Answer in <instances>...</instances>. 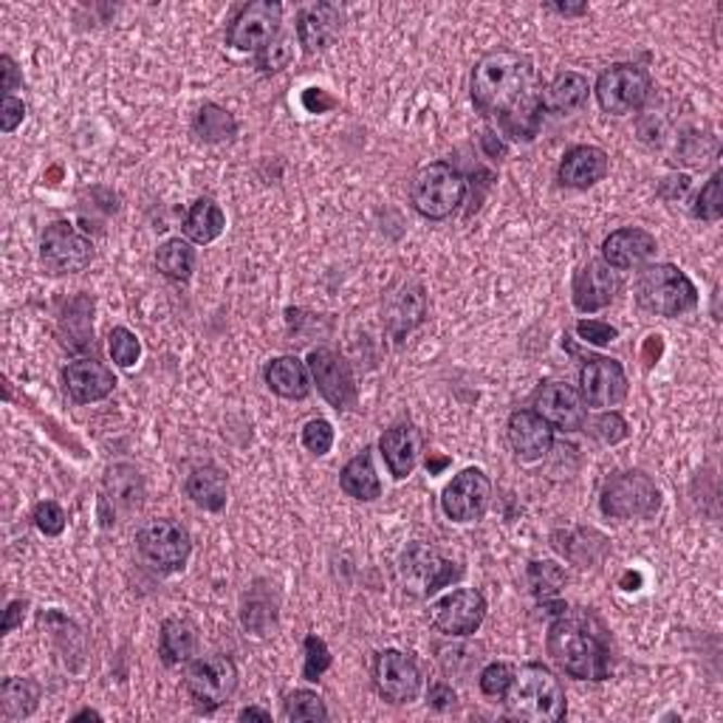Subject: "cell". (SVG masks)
Returning <instances> with one entry per match:
<instances>
[{"label":"cell","instance_id":"1","mask_svg":"<svg viewBox=\"0 0 723 723\" xmlns=\"http://www.w3.org/2000/svg\"><path fill=\"white\" fill-rule=\"evenodd\" d=\"M472 102L483 116L497 122L515 142H532L543 125V83L534 63L518 51L497 49L483 54L472 68Z\"/></svg>","mask_w":723,"mask_h":723},{"label":"cell","instance_id":"2","mask_svg":"<svg viewBox=\"0 0 723 723\" xmlns=\"http://www.w3.org/2000/svg\"><path fill=\"white\" fill-rule=\"evenodd\" d=\"M546 647L554 664L571 678L605 681L610 675L608 645L582 617L560 613V619L548 627Z\"/></svg>","mask_w":723,"mask_h":723},{"label":"cell","instance_id":"3","mask_svg":"<svg viewBox=\"0 0 723 723\" xmlns=\"http://www.w3.org/2000/svg\"><path fill=\"white\" fill-rule=\"evenodd\" d=\"M504 703L511 718L529 723H557L566 718L568 701L560 678L543 664H523L515 670Z\"/></svg>","mask_w":723,"mask_h":723},{"label":"cell","instance_id":"4","mask_svg":"<svg viewBox=\"0 0 723 723\" xmlns=\"http://www.w3.org/2000/svg\"><path fill=\"white\" fill-rule=\"evenodd\" d=\"M636 300L645 312L659 314V317H678L698 305V291L678 266L656 263L638 275Z\"/></svg>","mask_w":723,"mask_h":723},{"label":"cell","instance_id":"5","mask_svg":"<svg viewBox=\"0 0 723 723\" xmlns=\"http://www.w3.org/2000/svg\"><path fill=\"white\" fill-rule=\"evenodd\" d=\"M467 178L447 162H433L421 167L413 178L410 201L416 213L430 220H444L464 204Z\"/></svg>","mask_w":723,"mask_h":723},{"label":"cell","instance_id":"6","mask_svg":"<svg viewBox=\"0 0 723 723\" xmlns=\"http://www.w3.org/2000/svg\"><path fill=\"white\" fill-rule=\"evenodd\" d=\"M602 515L613 520H633V518H652L661 506L659 486L645 475V472H617L608 478L599 497Z\"/></svg>","mask_w":723,"mask_h":723},{"label":"cell","instance_id":"7","mask_svg":"<svg viewBox=\"0 0 723 723\" xmlns=\"http://www.w3.org/2000/svg\"><path fill=\"white\" fill-rule=\"evenodd\" d=\"M185 687L199 712H215L238 689V667L227 656H201L187 667Z\"/></svg>","mask_w":723,"mask_h":723},{"label":"cell","instance_id":"8","mask_svg":"<svg viewBox=\"0 0 723 723\" xmlns=\"http://www.w3.org/2000/svg\"><path fill=\"white\" fill-rule=\"evenodd\" d=\"M650 74L633 63L610 65L596 79V100L605 114L613 116L636 114L638 107H645V102L650 100Z\"/></svg>","mask_w":723,"mask_h":723},{"label":"cell","instance_id":"9","mask_svg":"<svg viewBox=\"0 0 723 723\" xmlns=\"http://www.w3.org/2000/svg\"><path fill=\"white\" fill-rule=\"evenodd\" d=\"M283 29V7L277 0H255L232 17L227 43L238 51H257L271 46Z\"/></svg>","mask_w":723,"mask_h":723},{"label":"cell","instance_id":"10","mask_svg":"<svg viewBox=\"0 0 723 723\" xmlns=\"http://www.w3.org/2000/svg\"><path fill=\"white\" fill-rule=\"evenodd\" d=\"M136 546H139L144 560L153 568H158V571H164V574L181 571L192 551L190 534L176 520H153L144 529H139Z\"/></svg>","mask_w":723,"mask_h":723},{"label":"cell","instance_id":"11","mask_svg":"<svg viewBox=\"0 0 723 723\" xmlns=\"http://www.w3.org/2000/svg\"><path fill=\"white\" fill-rule=\"evenodd\" d=\"M93 261V246L68 220L49 224L40 238V263L49 275H77Z\"/></svg>","mask_w":723,"mask_h":723},{"label":"cell","instance_id":"12","mask_svg":"<svg viewBox=\"0 0 723 723\" xmlns=\"http://www.w3.org/2000/svg\"><path fill=\"white\" fill-rule=\"evenodd\" d=\"M464 571L455 568V562L444 560L435 548L424 546V543H413L405 554H402V580H405V591L416 596H430L458 580Z\"/></svg>","mask_w":723,"mask_h":723},{"label":"cell","instance_id":"13","mask_svg":"<svg viewBox=\"0 0 723 723\" xmlns=\"http://www.w3.org/2000/svg\"><path fill=\"white\" fill-rule=\"evenodd\" d=\"M492 497L490 478L483 475V469L469 467L461 475H455L447 483V490L441 495V509L455 523H472L486 511Z\"/></svg>","mask_w":723,"mask_h":723},{"label":"cell","instance_id":"14","mask_svg":"<svg viewBox=\"0 0 723 723\" xmlns=\"http://www.w3.org/2000/svg\"><path fill=\"white\" fill-rule=\"evenodd\" d=\"M308 370H312V379L319 388V393L337 410H347V407L356 405L354 370L345 362V356H340L331 347H317L308 356Z\"/></svg>","mask_w":723,"mask_h":723},{"label":"cell","instance_id":"15","mask_svg":"<svg viewBox=\"0 0 723 723\" xmlns=\"http://www.w3.org/2000/svg\"><path fill=\"white\" fill-rule=\"evenodd\" d=\"M433 624L447 636H469L486 619V599L475 588H458L453 594H444L439 602L430 608Z\"/></svg>","mask_w":723,"mask_h":723},{"label":"cell","instance_id":"16","mask_svg":"<svg viewBox=\"0 0 723 723\" xmlns=\"http://www.w3.org/2000/svg\"><path fill=\"white\" fill-rule=\"evenodd\" d=\"M580 396L591 407H613L627 396V377L622 365L608 356H591L580 370Z\"/></svg>","mask_w":723,"mask_h":723},{"label":"cell","instance_id":"17","mask_svg":"<svg viewBox=\"0 0 723 723\" xmlns=\"http://www.w3.org/2000/svg\"><path fill=\"white\" fill-rule=\"evenodd\" d=\"M534 407H537V416L551 424V430H562V433H574L585 424L588 419V410H585V398L580 396L576 388L566 382H548L540 388L537 398H534Z\"/></svg>","mask_w":723,"mask_h":723},{"label":"cell","instance_id":"18","mask_svg":"<svg viewBox=\"0 0 723 723\" xmlns=\"http://www.w3.org/2000/svg\"><path fill=\"white\" fill-rule=\"evenodd\" d=\"M373 678L382 698L391 703H407L421 693V673L410 656L398 650H384L377 656Z\"/></svg>","mask_w":723,"mask_h":723},{"label":"cell","instance_id":"19","mask_svg":"<svg viewBox=\"0 0 723 723\" xmlns=\"http://www.w3.org/2000/svg\"><path fill=\"white\" fill-rule=\"evenodd\" d=\"M571 291H574V305L580 312H602L617 297V269H610L605 261H588L574 275V289Z\"/></svg>","mask_w":723,"mask_h":723},{"label":"cell","instance_id":"20","mask_svg":"<svg viewBox=\"0 0 723 723\" xmlns=\"http://www.w3.org/2000/svg\"><path fill=\"white\" fill-rule=\"evenodd\" d=\"M605 263L610 269L627 271L645 266L652 255H656V238L647 229L638 227H624L610 232L602 243Z\"/></svg>","mask_w":723,"mask_h":723},{"label":"cell","instance_id":"21","mask_svg":"<svg viewBox=\"0 0 723 723\" xmlns=\"http://www.w3.org/2000/svg\"><path fill=\"white\" fill-rule=\"evenodd\" d=\"M342 9L333 3H312L297 15V40L305 54H319L340 37Z\"/></svg>","mask_w":723,"mask_h":723},{"label":"cell","instance_id":"22","mask_svg":"<svg viewBox=\"0 0 723 723\" xmlns=\"http://www.w3.org/2000/svg\"><path fill=\"white\" fill-rule=\"evenodd\" d=\"M63 382L68 396L77 402V405H91V402H100V398L111 396L116 388L114 373L97 359H77L72 362L68 368L63 370Z\"/></svg>","mask_w":723,"mask_h":723},{"label":"cell","instance_id":"23","mask_svg":"<svg viewBox=\"0 0 723 723\" xmlns=\"http://www.w3.org/2000/svg\"><path fill=\"white\" fill-rule=\"evenodd\" d=\"M509 441L511 449L518 453V458H523V461H540V458L551 449L554 430L551 424L534 410H518L511 413L509 419Z\"/></svg>","mask_w":723,"mask_h":723},{"label":"cell","instance_id":"24","mask_svg":"<svg viewBox=\"0 0 723 723\" xmlns=\"http://www.w3.org/2000/svg\"><path fill=\"white\" fill-rule=\"evenodd\" d=\"M144 478L134 464H114L105 472L102 483V504L114 509V515H130L142 506Z\"/></svg>","mask_w":723,"mask_h":723},{"label":"cell","instance_id":"25","mask_svg":"<svg viewBox=\"0 0 723 723\" xmlns=\"http://www.w3.org/2000/svg\"><path fill=\"white\" fill-rule=\"evenodd\" d=\"M605 176H608V153L602 148H594V144L571 148L560 162V181L566 187H574V190L594 187Z\"/></svg>","mask_w":723,"mask_h":723},{"label":"cell","instance_id":"26","mask_svg":"<svg viewBox=\"0 0 723 723\" xmlns=\"http://www.w3.org/2000/svg\"><path fill=\"white\" fill-rule=\"evenodd\" d=\"M379 449H382L391 475L402 481V478L410 475L416 469V461H419L421 433L413 424H396L382 435Z\"/></svg>","mask_w":723,"mask_h":723},{"label":"cell","instance_id":"27","mask_svg":"<svg viewBox=\"0 0 723 723\" xmlns=\"http://www.w3.org/2000/svg\"><path fill=\"white\" fill-rule=\"evenodd\" d=\"M266 384L277 396L300 402L312 393V370L297 356H277L266 365Z\"/></svg>","mask_w":723,"mask_h":723},{"label":"cell","instance_id":"28","mask_svg":"<svg viewBox=\"0 0 723 723\" xmlns=\"http://www.w3.org/2000/svg\"><path fill=\"white\" fill-rule=\"evenodd\" d=\"M591 86L588 79L576 72H562L551 79V86L543 91V107L551 114H574L588 102Z\"/></svg>","mask_w":723,"mask_h":723},{"label":"cell","instance_id":"29","mask_svg":"<svg viewBox=\"0 0 723 723\" xmlns=\"http://www.w3.org/2000/svg\"><path fill=\"white\" fill-rule=\"evenodd\" d=\"M340 486L345 495L356 497V500H365V504H370V500H377V497L382 495V481H379L370 453L356 455L354 461L345 464L340 475Z\"/></svg>","mask_w":723,"mask_h":723},{"label":"cell","instance_id":"30","mask_svg":"<svg viewBox=\"0 0 723 723\" xmlns=\"http://www.w3.org/2000/svg\"><path fill=\"white\" fill-rule=\"evenodd\" d=\"M187 495L204 511H220L227 506V478L215 467H201L187 478Z\"/></svg>","mask_w":723,"mask_h":723},{"label":"cell","instance_id":"31","mask_svg":"<svg viewBox=\"0 0 723 723\" xmlns=\"http://www.w3.org/2000/svg\"><path fill=\"white\" fill-rule=\"evenodd\" d=\"M199 645V633L187 619H167L162 624V638H158V652L164 664H185L192 659Z\"/></svg>","mask_w":723,"mask_h":723},{"label":"cell","instance_id":"32","mask_svg":"<svg viewBox=\"0 0 723 723\" xmlns=\"http://www.w3.org/2000/svg\"><path fill=\"white\" fill-rule=\"evenodd\" d=\"M40 701V687L29 678H7L0 684V718L23 721L29 718Z\"/></svg>","mask_w":723,"mask_h":723},{"label":"cell","instance_id":"33","mask_svg":"<svg viewBox=\"0 0 723 723\" xmlns=\"http://www.w3.org/2000/svg\"><path fill=\"white\" fill-rule=\"evenodd\" d=\"M227 227V215L220 213V206L210 199H201L192 204V210L185 218V234L190 243H213Z\"/></svg>","mask_w":723,"mask_h":723},{"label":"cell","instance_id":"34","mask_svg":"<svg viewBox=\"0 0 723 723\" xmlns=\"http://www.w3.org/2000/svg\"><path fill=\"white\" fill-rule=\"evenodd\" d=\"M424 319V291L421 286H405V291H398L391 303V312H388V326L396 337H402L405 331H413Z\"/></svg>","mask_w":723,"mask_h":723},{"label":"cell","instance_id":"35","mask_svg":"<svg viewBox=\"0 0 723 723\" xmlns=\"http://www.w3.org/2000/svg\"><path fill=\"white\" fill-rule=\"evenodd\" d=\"M192 134L199 136L201 142L206 144H220V142H229L234 134H238V122H234V116L229 114L227 107L220 105H204L195 114V122H192Z\"/></svg>","mask_w":723,"mask_h":723},{"label":"cell","instance_id":"36","mask_svg":"<svg viewBox=\"0 0 723 723\" xmlns=\"http://www.w3.org/2000/svg\"><path fill=\"white\" fill-rule=\"evenodd\" d=\"M156 266L164 277L185 283L190 280L192 269H195V249L190 241H181V238H170L164 241L156 252Z\"/></svg>","mask_w":723,"mask_h":723},{"label":"cell","instance_id":"37","mask_svg":"<svg viewBox=\"0 0 723 723\" xmlns=\"http://www.w3.org/2000/svg\"><path fill=\"white\" fill-rule=\"evenodd\" d=\"M568 574L562 571V566L551 560H537L529 566V585H532V594L537 596L540 602H554L557 596L566 588Z\"/></svg>","mask_w":723,"mask_h":723},{"label":"cell","instance_id":"38","mask_svg":"<svg viewBox=\"0 0 723 723\" xmlns=\"http://www.w3.org/2000/svg\"><path fill=\"white\" fill-rule=\"evenodd\" d=\"M243 627L257 636H266L269 627L275 624V602H271V596L266 591H249L246 599H243Z\"/></svg>","mask_w":723,"mask_h":723},{"label":"cell","instance_id":"39","mask_svg":"<svg viewBox=\"0 0 723 723\" xmlns=\"http://www.w3.org/2000/svg\"><path fill=\"white\" fill-rule=\"evenodd\" d=\"M286 718L294 723L305 721H326L328 709L326 701L319 698L317 693H308V689H297L286 698Z\"/></svg>","mask_w":723,"mask_h":723},{"label":"cell","instance_id":"40","mask_svg":"<svg viewBox=\"0 0 723 723\" xmlns=\"http://www.w3.org/2000/svg\"><path fill=\"white\" fill-rule=\"evenodd\" d=\"M107 351H111V359L119 365V368H134L142 354V342L136 340V333L128 328H114L111 337H107Z\"/></svg>","mask_w":723,"mask_h":723},{"label":"cell","instance_id":"41","mask_svg":"<svg viewBox=\"0 0 723 723\" xmlns=\"http://www.w3.org/2000/svg\"><path fill=\"white\" fill-rule=\"evenodd\" d=\"M721 178H723V173L718 170L715 176L709 178L707 185H703V190L698 192V201H695V206H693L695 218H701V220H718V218H721V215H723Z\"/></svg>","mask_w":723,"mask_h":723},{"label":"cell","instance_id":"42","mask_svg":"<svg viewBox=\"0 0 723 723\" xmlns=\"http://www.w3.org/2000/svg\"><path fill=\"white\" fill-rule=\"evenodd\" d=\"M331 667V652H328L326 642L319 636H305V667H303V678L305 681H317L319 675L326 673Z\"/></svg>","mask_w":723,"mask_h":723},{"label":"cell","instance_id":"43","mask_svg":"<svg viewBox=\"0 0 723 723\" xmlns=\"http://www.w3.org/2000/svg\"><path fill=\"white\" fill-rule=\"evenodd\" d=\"M591 435H596L602 444L613 447V444L627 439V421L619 413H602L599 419L591 421Z\"/></svg>","mask_w":723,"mask_h":723},{"label":"cell","instance_id":"44","mask_svg":"<svg viewBox=\"0 0 723 723\" xmlns=\"http://www.w3.org/2000/svg\"><path fill=\"white\" fill-rule=\"evenodd\" d=\"M303 444L308 453L326 455L333 447V427L326 419H314L305 424L303 430Z\"/></svg>","mask_w":723,"mask_h":723},{"label":"cell","instance_id":"45","mask_svg":"<svg viewBox=\"0 0 723 723\" xmlns=\"http://www.w3.org/2000/svg\"><path fill=\"white\" fill-rule=\"evenodd\" d=\"M291 54H294V49H291V40L289 37H277L275 43L266 46V49L257 54V65H261L263 72H283L286 65L291 63Z\"/></svg>","mask_w":723,"mask_h":723},{"label":"cell","instance_id":"46","mask_svg":"<svg viewBox=\"0 0 723 723\" xmlns=\"http://www.w3.org/2000/svg\"><path fill=\"white\" fill-rule=\"evenodd\" d=\"M511 678H515V667L509 664H490L481 673V693L500 698L509 689Z\"/></svg>","mask_w":723,"mask_h":723},{"label":"cell","instance_id":"47","mask_svg":"<svg viewBox=\"0 0 723 723\" xmlns=\"http://www.w3.org/2000/svg\"><path fill=\"white\" fill-rule=\"evenodd\" d=\"M65 511L60 509L54 500H43V504H37L35 509V523L37 529L43 534H49V537H58V534H63L65 529Z\"/></svg>","mask_w":723,"mask_h":723},{"label":"cell","instance_id":"48","mask_svg":"<svg viewBox=\"0 0 723 723\" xmlns=\"http://www.w3.org/2000/svg\"><path fill=\"white\" fill-rule=\"evenodd\" d=\"M576 333H580V340L591 342V345H608L619 337V331L602 319H582L576 322Z\"/></svg>","mask_w":723,"mask_h":723},{"label":"cell","instance_id":"49","mask_svg":"<svg viewBox=\"0 0 723 723\" xmlns=\"http://www.w3.org/2000/svg\"><path fill=\"white\" fill-rule=\"evenodd\" d=\"M26 116V105L17 97H3V107H0V128L3 134H12Z\"/></svg>","mask_w":723,"mask_h":723},{"label":"cell","instance_id":"50","mask_svg":"<svg viewBox=\"0 0 723 723\" xmlns=\"http://www.w3.org/2000/svg\"><path fill=\"white\" fill-rule=\"evenodd\" d=\"M455 689L449 687V684H444V681H439V684H433V687L427 689V703L433 709H439V712H444V709H453L455 707Z\"/></svg>","mask_w":723,"mask_h":723},{"label":"cell","instance_id":"51","mask_svg":"<svg viewBox=\"0 0 723 723\" xmlns=\"http://www.w3.org/2000/svg\"><path fill=\"white\" fill-rule=\"evenodd\" d=\"M303 105L308 107L312 114H322V111L333 107L337 102H333L326 91H319V88H308V91L303 93Z\"/></svg>","mask_w":723,"mask_h":723},{"label":"cell","instance_id":"52","mask_svg":"<svg viewBox=\"0 0 723 723\" xmlns=\"http://www.w3.org/2000/svg\"><path fill=\"white\" fill-rule=\"evenodd\" d=\"M23 617H26V602H12L7 608V617H3V624H0V631L3 633H12L17 627V624H23Z\"/></svg>","mask_w":723,"mask_h":723},{"label":"cell","instance_id":"53","mask_svg":"<svg viewBox=\"0 0 723 723\" xmlns=\"http://www.w3.org/2000/svg\"><path fill=\"white\" fill-rule=\"evenodd\" d=\"M0 65H3V91H7V97H12V91H17V86H21L17 65L12 63V58H0Z\"/></svg>","mask_w":723,"mask_h":723},{"label":"cell","instance_id":"54","mask_svg":"<svg viewBox=\"0 0 723 723\" xmlns=\"http://www.w3.org/2000/svg\"><path fill=\"white\" fill-rule=\"evenodd\" d=\"M551 12H557V15H566V17H576V15H585L588 12V3H551Z\"/></svg>","mask_w":723,"mask_h":723},{"label":"cell","instance_id":"55","mask_svg":"<svg viewBox=\"0 0 723 723\" xmlns=\"http://www.w3.org/2000/svg\"><path fill=\"white\" fill-rule=\"evenodd\" d=\"M659 354H661V337H647V345H645L647 365H652V362L659 359Z\"/></svg>","mask_w":723,"mask_h":723},{"label":"cell","instance_id":"56","mask_svg":"<svg viewBox=\"0 0 723 723\" xmlns=\"http://www.w3.org/2000/svg\"><path fill=\"white\" fill-rule=\"evenodd\" d=\"M249 718H257V721H271V712H266V709H261V707H246L241 712V721H249Z\"/></svg>","mask_w":723,"mask_h":723},{"label":"cell","instance_id":"57","mask_svg":"<svg viewBox=\"0 0 723 723\" xmlns=\"http://www.w3.org/2000/svg\"><path fill=\"white\" fill-rule=\"evenodd\" d=\"M483 144H486V150H490V153H504V144L492 142V134L483 136Z\"/></svg>","mask_w":723,"mask_h":723},{"label":"cell","instance_id":"58","mask_svg":"<svg viewBox=\"0 0 723 723\" xmlns=\"http://www.w3.org/2000/svg\"><path fill=\"white\" fill-rule=\"evenodd\" d=\"M88 718H91V721H100V712H93V709H83L79 715H74V721H88Z\"/></svg>","mask_w":723,"mask_h":723}]
</instances>
